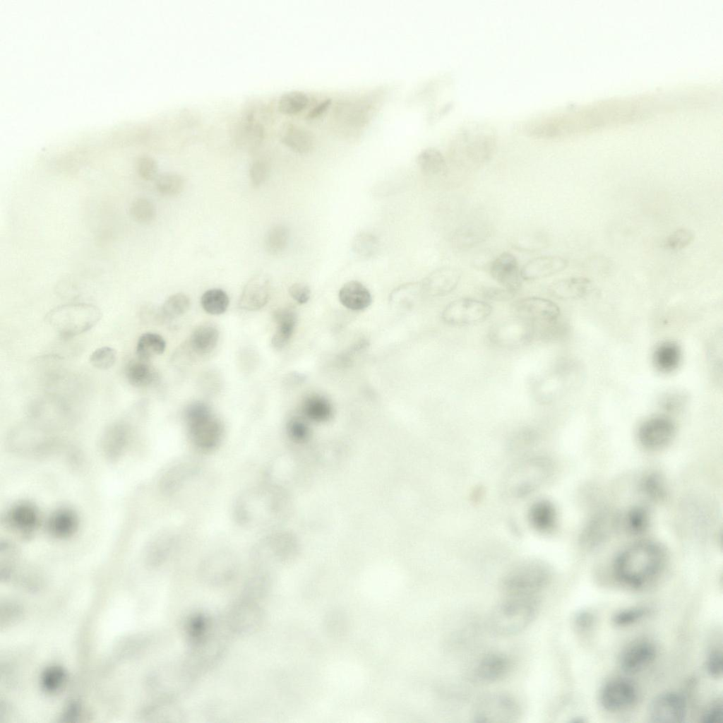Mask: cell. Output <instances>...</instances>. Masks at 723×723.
Returning a JSON list of instances; mask_svg holds the SVG:
<instances>
[{"instance_id": "1", "label": "cell", "mask_w": 723, "mask_h": 723, "mask_svg": "<svg viewBox=\"0 0 723 723\" xmlns=\"http://www.w3.org/2000/svg\"><path fill=\"white\" fill-rule=\"evenodd\" d=\"M496 145V135L489 126L471 123L462 127L453 136L449 146V156L455 166L472 170L490 160Z\"/></svg>"}, {"instance_id": "2", "label": "cell", "mask_w": 723, "mask_h": 723, "mask_svg": "<svg viewBox=\"0 0 723 723\" xmlns=\"http://www.w3.org/2000/svg\"><path fill=\"white\" fill-rule=\"evenodd\" d=\"M664 561L660 546L650 542L634 544L616 558L614 570L616 578L631 587L643 586L659 571Z\"/></svg>"}, {"instance_id": "3", "label": "cell", "mask_w": 723, "mask_h": 723, "mask_svg": "<svg viewBox=\"0 0 723 723\" xmlns=\"http://www.w3.org/2000/svg\"><path fill=\"white\" fill-rule=\"evenodd\" d=\"M282 504V496L277 489L271 486L254 487L238 498L235 503V518L245 527L269 526L280 515Z\"/></svg>"}, {"instance_id": "4", "label": "cell", "mask_w": 723, "mask_h": 723, "mask_svg": "<svg viewBox=\"0 0 723 723\" xmlns=\"http://www.w3.org/2000/svg\"><path fill=\"white\" fill-rule=\"evenodd\" d=\"M539 600L534 597L506 596L494 609L490 616L491 629L498 635L509 636L520 633L537 616Z\"/></svg>"}, {"instance_id": "5", "label": "cell", "mask_w": 723, "mask_h": 723, "mask_svg": "<svg viewBox=\"0 0 723 723\" xmlns=\"http://www.w3.org/2000/svg\"><path fill=\"white\" fill-rule=\"evenodd\" d=\"M100 310L85 303L61 305L46 316L47 323L62 337L70 338L94 327L101 318Z\"/></svg>"}, {"instance_id": "6", "label": "cell", "mask_w": 723, "mask_h": 723, "mask_svg": "<svg viewBox=\"0 0 723 723\" xmlns=\"http://www.w3.org/2000/svg\"><path fill=\"white\" fill-rule=\"evenodd\" d=\"M551 580L549 567L532 561L511 568L503 576L501 587L506 596L534 597L544 589Z\"/></svg>"}, {"instance_id": "7", "label": "cell", "mask_w": 723, "mask_h": 723, "mask_svg": "<svg viewBox=\"0 0 723 723\" xmlns=\"http://www.w3.org/2000/svg\"><path fill=\"white\" fill-rule=\"evenodd\" d=\"M189 436L193 443L203 450H211L220 442L223 427L220 420L204 402L189 405L185 411Z\"/></svg>"}, {"instance_id": "8", "label": "cell", "mask_w": 723, "mask_h": 723, "mask_svg": "<svg viewBox=\"0 0 723 723\" xmlns=\"http://www.w3.org/2000/svg\"><path fill=\"white\" fill-rule=\"evenodd\" d=\"M520 708L509 695L494 693L483 697L473 710L474 722L479 723H510L517 721Z\"/></svg>"}, {"instance_id": "9", "label": "cell", "mask_w": 723, "mask_h": 723, "mask_svg": "<svg viewBox=\"0 0 723 723\" xmlns=\"http://www.w3.org/2000/svg\"><path fill=\"white\" fill-rule=\"evenodd\" d=\"M491 311L492 307L487 302L472 298H460L444 308L441 317L450 325L464 326L484 321Z\"/></svg>"}, {"instance_id": "10", "label": "cell", "mask_w": 723, "mask_h": 723, "mask_svg": "<svg viewBox=\"0 0 723 723\" xmlns=\"http://www.w3.org/2000/svg\"><path fill=\"white\" fill-rule=\"evenodd\" d=\"M512 311L518 319L541 323L558 319L560 309L554 301L537 297L520 299L512 304Z\"/></svg>"}, {"instance_id": "11", "label": "cell", "mask_w": 723, "mask_h": 723, "mask_svg": "<svg viewBox=\"0 0 723 723\" xmlns=\"http://www.w3.org/2000/svg\"><path fill=\"white\" fill-rule=\"evenodd\" d=\"M686 704L683 696L675 692L657 695L650 703L648 716L651 722L677 723L684 720Z\"/></svg>"}, {"instance_id": "12", "label": "cell", "mask_w": 723, "mask_h": 723, "mask_svg": "<svg viewBox=\"0 0 723 723\" xmlns=\"http://www.w3.org/2000/svg\"><path fill=\"white\" fill-rule=\"evenodd\" d=\"M5 522L13 532L23 538H28L35 532L40 525V513L32 503L19 501L7 510Z\"/></svg>"}, {"instance_id": "13", "label": "cell", "mask_w": 723, "mask_h": 723, "mask_svg": "<svg viewBox=\"0 0 723 723\" xmlns=\"http://www.w3.org/2000/svg\"><path fill=\"white\" fill-rule=\"evenodd\" d=\"M674 433L675 426L671 419L664 416H656L641 424L638 439L645 448L657 450L670 443Z\"/></svg>"}, {"instance_id": "14", "label": "cell", "mask_w": 723, "mask_h": 723, "mask_svg": "<svg viewBox=\"0 0 723 723\" xmlns=\"http://www.w3.org/2000/svg\"><path fill=\"white\" fill-rule=\"evenodd\" d=\"M636 697V689L632 682L625 679H614L604 686L600 701L607 710L619 712L631 707Z\"/></svg>"}, {"instance_id": "15", "label": "cell", "mask_w": 723, "mask_h": 723, "mask_svg": "<svg viewBox=\"0 0 723 723\" xmlns=\"http://www.w3.org/2000/svg\"><path fill=\"white\" fill-rule=\"evenodd\" d=\"M491 277L503 288L516 293L522 285V277L518 261L514 255L504 252L491 263Z\"/></svg>"}, {"instance_id": "16", "label": "cell", "mask_w": 723, "mask_h": 723, "mask_svg": "<svg viewBox=\"0 0 723 723\" xmlns=\"http://www.w3.org/2000/svg\"><path fill=\"white\" fill-rule=\"evenodd\" d=\"M130 438L131 429L127 424L118 422L110 424L100 439L102 453L107 460H118L125 453Z\"/></svg>"}, {"instance_id": "17", "label": "cell", "mask_w": 723, "mask_h": 723, "mask_svg": "<svg viewBox=\"0 0 723 723\" xmlns=\"http://www.w3.org/2000/svg\"><path fill=\"white\" fill-rule=\"evenodd\" d=\"M460 278L461 272L457 268L446 266L438 268L421 282L423 294L431 297L447 295L456 288Z\"/></svg>"}, {"instance_id": "18", "label": "cell", "mask_w": 723, "mask_h": 723, "mask_svg": "<svg viewBox=\"0 0 723 723\" xmlns=\"http://www.w3.org/2000/svg\"><path fill=\"white\" fill-rule=\"evenodd\" d=\"M270 290L268 276L263 273L255 275L243 289L239 301V307L246 311L261 309L268 303Z\"/></svg>"}, {"instance_id": "19", "label": "cell", "mask_w": 723, "mask_h": 723, "mask_svg": "<svg viewBox=\"0 0 723 723\" xmlns=\"http://www.w3.org/2000/svg\"><path fill=\"white\" fill-rule=\"evenodd\" d=\"M510 669V661L505 655L496 652L484 655L473 669V677L482 683H494L504 678Z\"/></svg>"}, {"instance_id": "20", "label": "cell", "mask_w": 723, "mask_h": 723, "mask_svg": "<svg viewBox=\"0 0 723 723\" xmlns=\"http://www.w3.org/2000/svg\"><path fill=\"white\" fill-rule=\"evenodd\" d=\"M236 568L234 556L229 551L222 550L205 558L201 566V573L205 579L219 582L229 580Z\"/></svg>"}, {"instance_id": "21", "label": "cell", "mask_w": 723, "mask_h": 723, "mask_svg": "<svg viewBox=\"0 0 723 723\" xmlns=\"http://www.w3.org/2000/svg\"><path fill=\"white\" fill-rule=\"evenodd\" d=\"M656 655L654 645L647 640H637L628 645L622 652L620 665L623 670L635 673L647 667Z\"/></svg>"}, {"instance_id": "22", "label": "cell", "mask_w": 723, "mask_h": 723, "mask_svg": "<svg viewBox=\"0 0 723 723\" xmlns=\"http://www.w3.org/2000/svg\"><path fill=\"white\" fill-rule=\"evenodd\" d=\"M568 265V261L558 256H544L531 259L520 270L521 277L525 280L542 279L563 271Z\"/></svg>"}, {"instance_id": "23", "label": "cell", "mask_w": 723, "mask_h": 723, "mask_svg": "<svg viewBox=\"0 0 723 723\" xmlns=\"http://www.w3.org/2000/svg\"><path fill=\"white\" fill-rule=\"evenodd\" d=\"M78 525V515L68 508L56 509L51 514L47 523L49 533L59 539L72 537L77 532Z\"/></svg>"}, {"instance_id": "24", "label": "cell", "mask_w": 723, "mask_h": 723, "mask_svg": "<svg viewBox=\"0 0 723 723\" xmlns=\"http://www.w3.org/2000/svg\"><path fill=\"white\" fill-rule=\"evenodd\" d=\"M281 141L293 151L304 154L315 144L313 135L307 129L291 122L284 123L279 131Z\"/></svg>"}, {"instance_id": "25", "label": "cell", "mask_w": 723, "mask_h": 723, "mask_svg": "<svg viewBox=\"0 0 723 723\" xmlns=\"http://www.w3.org/2000/svg\"><path fill=\"white\" fill-rule=\"evenodd\" d=\"M592 281L585 277H571L554 282L548 287L549 294L561 299H578L590 294Z\"/></svg>"}, {"instance_id": "26", "label": "cell", "mask_w": 723, "mask_h": 723, "mask_svg": "<svg viewBox=\"0 0 723 723\" xmlns=\"http://www.w3.org/2000/svg\"><path fill=\"white\" fill-rule=\"evenodd\" d=\"M340 303L348 309L362 311L372 302L369 290L360 282L351 280L344 284L338 292Z\"/></svg>"}, {"instance_id": "27", "label": "cell", "mask_w": 723, "mask_h": 723, "mask_svg": "<svg viewBox=\"0 0 723 723\" xmlns=\"http://www.w3.org/2000/svg\"><path fill=\"white\" fill-rule=\"evenodd\" d=\"M273 318L277 324L276 330L272 337L271 343L277 349L284 348L290 341L293 335L297 316L296 311L290 307H284L275 310Z\"/></svg>"}, {"instance_id": "28", "label": "cell", "mask_w": 723, "mask_h": 723, "mask_svg": "<svg viewBox=\"0 0 723 723\" xmlns=\"http://www.w3.org/2000/svg\"><path fill=\"white\" fill-rule=\"evenodd\" d=\"M301 410L305 418L316 422H326L333 414L330 401L318 393L307 395L302 402Z\"/></svg>"}, {"instance_id": "29", "label": "cell", "mask_w": 723, "mask_h": 723, "mask_svg": "<svg viewBox=\"0 0 723 723\" xmlns=\"http://www.w3.org/2000/svg\"><path fill=\"white\" fill-rule=\"evenodd\" d=\"M125 377L128 382L138 388H147L157 379V373L146 360L138 358L129 362L125 368Z\"/></svg>"}, {"instance_id": "30", "label": "cell", "mask_w": 723, "mask_h": 723, "mask_svg": "<svg viewBox=\"0 0 723 723\" xmlns=\"http://www.w3.org/2000/svg\"><path fill=\"white\" fill-rule=\"evenodd\" d=\"M489 235L486 227L482 225H467L458 229L452 235V246L465 251L484 241Z\"/></svg>"}, {"instance_id": "31", "label": "cell", "mask_w": 723, "mask_h": 723, "mask_svg": "<svg viewBox=\"0 0 723 723\" xmlns=\"http://www.w3.org/2000/svg\"><path fill=\"white\" fill-rule=\"evenodd\" d=\"M237 130L236 142L246 150H255L263 140L264 128L259 121L243 116Z\"/></svg>"}, {"instance_id": "32", "label": "cell", "mask_w": 723, "mask_h": 723, "mask_svg": "<svg viewBox=\"0 0 723 723\" xmlns=\"http://www.w3.org/2000/svg\"><path fill=\"white\" fill-rule=\"evenodd\" d=\"M219 339V331L213 325L203 324L196 328L189 338V347L198 355H205L213 351Z\"/></svg>"}, {"instance_id": "33", "label": "cell", "mask_w": 723, "mask_h": 723, "mask_svg": "<svg viewBox=\"0 0 723 723\" xmlns=\"http://www.w3.org/2000/svg\"><path fill=\"white\" fill-rule=\"evenodd\" d=\"M174 537L169 532L154 535L145 546V556L153 564L162 563L169 555L174 544Z\"/></svg>"}, {"instance_id": "34", "label": "cell", "mask_w": 723, "mask_h": 723, "mask_svg": "<svg viewBox=\"0 0 723 723\" xmlns=\"http://www.w3.org/2000/svg\"><path fill=\"white\" fill-rule=\"evenodd\" d=\"M681 359V352L678 345L672 342H665L659 345L653 354L654 365L662 373L674 371L679 366Z\"/></svg>"}, {"instance_id": "35", "label": "cell", "mask_w": 723, "mask_h": 723, "mask_svg": "<svg viewBox=\"0 0 723 723\" xmlns=\"http://www.w3.org/2000/svg\"><path fill=\"white\" fill-rule=\"evenodd\" d=\"M529 520L534 528L540 532L551 530L556 524V513L554 506L548 501H539L532 506L529 511Z\"/></svg>"}, {"instance_id": "36", "label": "cell", "mask_w": 723, "mask_h": 723, "mask_svg": "<svg viewBox=\"0 0 723 723\" xmlns=\"http://www.w3.org/2000/svg\"><path fill=\"white\" fill-rule=\"evenodd\" d=\"M417 164L421 170L429 175L443 174L447 170V164L443 154L437 149L428 148L422 150L417 156Z\"/></svg>"}, {"instance_id": "37", "label": "cell", "mask_w": 723, "mask_h": 723, "mask_svg": "<svg viewBox=\"0 0 723 723\" xmlns=\"http://www.w3.org/2000/svg\"><path fill=\"white\" fill-rule=\"evenodd\" d=\"M165 347V340L160 335L145 333L141 335L137 341L136 354L139 359L148 361L155 356L162 354Z\"/></svg>"}, {"instance_id": "38", "label": "cell", "mask_w": 723, "mask_h": 723, "mask_svg": "<svg viewBox=\"0 0 723 723\" xmlns=\"http://www.w3.org/2000/svg\"><path fill=\"white\" fill-rule=\"evenodd\" d=\"M193 470L191 465L186 462L179 463L169 467L160 479L162 489L166 493L174 491L191 475Z\"/></svg>"}, {"instance_id": "39", "label": "cell", "mask_w": 723, "mask_h": 723, "mask_svg": "<svg viewBox=\"0 0 723 723\" xmlns=\"http://www.w3.org/2000/svg\"><path fill=\"white\" fill-rule=\"evenodd\" d=\"M201 304L207 313L212 315H220L227 309L229 299L224 290L215 288L208 289L203 294Z\"/></svg>"}, {"instance_id": "40", "label": "cell", "mask_w": 723, "mask_h": 723, "mask_svg": "<svg viewBox=\"0 0 723 723\" xmlns=\"http://www.w3.org/2000/svg\"><path fill=\"white\" fill-rule=\"evenodd\" d=\"M289 239V230L287 226L278 224L273 226L265 238V248L271 255H277L285 251Z\"/></svg>"}, {"instance_id": "41", "label": "cell", "mask_w": 723, "mask_h": 723, "mask_svg": "<svg viewBox=\"0 0 723 723\" xmlns=\"http://www.w3.org/2000/svg\"><path fill=\"white\" fill-rule=\"evenodd\" d=\"M422 294L421 282H410L395 289L390 294V300L395 306L407 307L412 306Z\"/></svg>"}, {"instance_id": "42", "label": "cell", "mask_w": 723, "mask_h": 723, "mask_svg": "<svg viewBox=\"0 0 723 723\" xmlns=\"http://www.w3.org/2000/svg\"><path fill=\"white\" fill-rule=\"evenodd\" d=\"M309 102L307 95L299 90H292L282 94L278 100L279 110L285 114H294L304 109Z\"/></svg>"}, {"instance_id": "43", "label": "cell", "mask_w": 723, "mask_h": 723, "mask_svg": "<svg viewBox=\"0 0 723 723\" xmlns=\"http://www.w3.org/2000/svg\"><path fill=\"white\" fill-rule=\"evenodd\" d=\"M130 215L136 222L142 224L151 222L156 216V208L153 203L145 198H138L132 201L129 207Z\"/></svg>"}, {"instance_id": "44", "label": "cell", "mask_w": 723, "mask_h": 723, "mask_svg": "<svg viewBox=\"0 0 723 723\" xmlns=\"http://www.w3.org/2000/svg\"><path fill=\"white\" fill-rule=\"evenodd\" d=\"M155 187L157 191L162 195L175 196L183 191L184 180L178 174L165 173L157 177Z\"/></svg>"}, {"instance_id": "45", "label": "cell", "mask_w": 723, "mask_h": 723, "mask_svg": "<svg viewBox=\"0 0 723 723\" xmlns=\"http://www.w3.org/2000/svg\"><path fill=\"white\" fill-rule=\"evenodd\" d=\"M190 299L184 293L171 295L163 304L161 311L163 317L172 318L185 313L190 307Z\"/></svg>"}, {"instance_id": "46", "label": "cell", "mask_w": 723, "mask_h": 723, "mask_svg": "<svg viewBox=\"0 0 723 723\" xmlns=\"http://www.w3.org/2000/svg\"><path fill=\"white\" fill-rule=\"evenodd\" d=\"M378 246V243L376 237L366 232L357 234L352 243L354 253L362 257H370L374 255Z\"/></svg>"}, {"instance_id": "47", "label": "cell", "mask_w": 723, "mask_h": 723, "mask_svg": "<svg viewBox=\"0 0 723 723\" xmlns=\"http://www.w3.org/2000/svg\"><path fill=\"white\" fill-rule=\"evenodd\" d=\"M116 350L110 347H102L96 349L89 357L92 366L100 370H107L112 367L116 361Z\"/></svg>"}, {"instance_id": "48", "label": "cell", "mask_w": 723, "mask_h": 723, "mask_svg": "<svg viewBox=\"0 0 723 723\" xmlns=\"http://www.w3.org/2000/svg\"><path fill=\"white\" fill-rule=\"evenodd\" d=\"M693 232L687 228H680L673 232L664 241V246L672 251L681 250L689 246L694 240Z\"/></svg>"}, {"instance_id": "49", "label": "cell", "mask_w": 723, "mask_h": 723, "mask_svg": "<svg viewBox=\"0 0 723 723\" xmlns=\"http://www.w3.org/2000/svg\"><path fill=\"white\" fill-rule=\"evenodd\" d=\"M646 614L647 610L645 608H630L616 613L613 618V621L616 626H626L637 622Z\"/></svg>"}, {"instance_id": "50", "label": "cell", "mask_w": 723, "mask_h": 723, "mask_svg": "<svg viewBox=\"0 0 723 723\" xmlns=\"http://www.w3.org/2000/svg\"><path fill=\"white\" fill-rule=\"evenodd\" d=\"M270 172L268 162L263 159L253 162L249 169V176L253 186L258 187L268 179Z\"/></svg>"}, {"instance_id": "51", "label": "cell", "mask_w": 723, "mask_h": 723, "mask_svg": "<svg viewBox=\"0 0 723 723\" xmlns=\"http://www.w3.org/2000/svg\"><path fill=\"white\" fill-rule=\"evenodd\" d=\"M157 164L153 157L145 155L138 160L137 172L141 179L151 181L157 177Z\"/></svg>"}, {"instance_id": "52", "label": "cell", "mask_w": 723, "mask_h": 723, "mask_svg": "<svg viewBox=\"0 0 723 723\" xmlns=\"http://www.w3.org/2000/svg\"><path fill=\"white\" fill-rule=\"evenodd\" d=\"M287 431L292 438L301 441L307 437L309 430L303 418L294 417L287 423Z\"/></svg>"}, {"instance_id": "53", "label": "cell", "mask_w": 723, "mask_h": 723, "mask_svg": "<svg viewBox=\"0 0 723 723\" xmlns=\"http://www.w3.org/2000/svg\"><path fill=\"white\" fill-rule=\"evenodd\" d=\"M707 670L714 678H719L723 671V658L720 650H715L709 655L707 660Z\"/></svg>"}, {"instance_id": "54", "label": "cell", "mask_w": 723, "mask_h": 723, "mask_svg": "<svg viewBox=\"0 0 723 723\" xmlns=\"http://www.w3.org/2000/svg\"><path fill=\"white\" fill-rule=\"evenodd\" d=\"M515 293L503 287H486L482 291V296L486 299L496 301H504L513 299Z\"/></svg>"}, {"instance_id": "55", "label": "cell", "mask_w": 723, "mask_h": 723, "mask_svg": "<svg viewBox=\"0 0 723 723\" xmlns=\"http://www.w3.org/2000/svg\"><path fill=\"white\" fill-rule=\"evenodd\" d=\"M289 293L292 299L300 304H306L311 297L309 287L301 282L292 285L289 288Z\"/></svg>"}, {"instance_id": "56", "label": "cell", "mask_w": 723, "mask_h": 723, "mask_svg": "<svg viewBox=\"0 0 723 723\" xmlns=\"http://www.w3.org/2000/svg\"><path fill=\"white\" fill-rule=\"evenodd\" d=\"M647 517L643 510L636 509L631 512L628 515L629 527L636 532H639L645 527Z\"/></svg>"}, {"instance_id": "57", "label": "cell", "mask_w": 723, "mask_h": 723, "mask_svg": "<svg viewBox=\"0 0 723 723\" xmlns=\"http://www.w3.org/2000/svg\"><path fill=\"white\" fill-rule=\"evenodd\" d=\"M684 398L682 395L670 393L663 398L661 401L662 407L668 411L679 410L683 405Z\"/></svg>"}, {"instance_id": "58", "label": "cell", "mask_w": 723, "mask_h": 723, "mask_svg": "<svg viewBox=\"0 0 723 723\" xmlns=\"http://www.w3.org/2000/svg\"><path fill=\"white\" fill-rule=\"evenodd\" d=\"M723 710L721 703H717L708 709L702 717L705 723H720L722 721Z\"/></svg>"}, {"instance_id": "59", "label": "cell", "mask_w": 723, "mask_h": 723, "mask_svg": "<svg viewBox=\"0 0 723 723\" xmlns=\"http://www.w3.org/2000/svg\"><path fill=\"white\" fill-rule=\"evenodd\" d=\"M331 104V99L328 98L321 101L319 104L311 109L307 114V117L313 119L323 114Z\"/></svg>"}]
</instances>
